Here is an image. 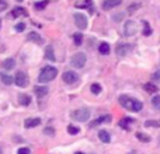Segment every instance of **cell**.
I'll use <instances>...</instances> for the list:
<instances>
[{"label": "cell", "mask_w": 160, "mask_h": 154, "mask_svg": "<svg viewBox=\"0 0 160 154\" xmlns=\"http://www.w3.org/2000/svg\"><path fill=\"white\" fill-rule=\"evenodd\" d=\"M98 139L102 142V143H110L111 142V136L107 130H100L98 132Z\"/></svg>", "instance_id": "17"}, {"label": "cell", "mask_w": 160, "mask_h": 154, "mask_svg": "<svg viewBox=\"0 0 160 154\" xmlns=\"http://www.w3.org/2000/svg\"><path fill=\"white\" fill-rule=\"evenodd\" d=\"M68 132H69V135H78L80 132V129L78 126H75V125H69L68 126Z\"/></svg>", "instance_id": "28"}, {"label": "cell", "mask_w": 160, "mask_h": 154, "mask_svg": "<svg viewBox=\"0 0 160 154\" xmlns=\"http://www.w3.org/2000/svg\"><path fill=\"white\" fill-rule=\"evenodd\" d=\"M78 80H79V76L76 75L75 72H72V70L63 73V81L66 83V84H75Z\"/></svg>", "instance_id": "8"}, {"label": "cell", "mask_w": 160, "mask_h": 154, "mask_svg": "<svg viewBox=\"0 0 160 154\" xmlns=\"http://www.w3.org/2000/svg\"><path fill=\"white\" fill-rule=\"evenodd\" d=\"M152 34V28H150L149 22L148 21H143V35L145 36H149Z\"/></svg>", "instance_id": "25"}, {"label": "cell", "mask_w": 160, "mask_h": 154, "mask_svg": "<svg viewBox=\"0 0 160 154\" xmlns=\"http://www.w3.org/2000/svg\"><path fill=\"white\" fill-rule=\"evenodd\" d=\"M18 102L21 105H24V107L30 105V102H31L30 95H27V94H18Z\"/></svg>", "instance_id": "19"}, {"label": "cell", "mask_w": 160, "mask_h": 154, "mask_svg": "<svg viewBox=\"0 0 160 154\" xmlns=\"http://www.w3.org/2000/svg\"><path fill=\"white\" fill-rule=\"evenodd\" d=\"M58 76V69L53 66H45L44 69L41 70L38 76V81L39 83H49L52 81L55 77Z\"/></svg>", "instance_id": "2"}, {"label": "cell", "mask_w": 160, "mask_h": 154, "mask_svg": "<svg viewBox=\"0 0 160 154\" xmlns=\"http://www.w3.org/2000/svg\"><path fill=\"white\" fill-rule=\"evenodd\" d=\"M16 31H18V32H22V31L25 30V24L24 22H18V24H16Z\"/></svg>", "instance_id": "34"}, {"label": "cell", "mask_w": 160, "mask_h": 154, "mask_svg": "<svg viewBox=\"0 0 160 154\" xmlns=\"http://www.w3.org/2000/svg\"><path fill=\"white\" fill-rule=\"evenodd\" d=\"M135 135H136V139H138V140H141L142 143H149V142H150V136L145 135V133H142V132H136Z\"/></svg>", "instance_id": "23"}, {"label": "cell", "mask_w": 160, "mask_h": 154, "mask_svg": "<svg viewBox=\"0 0 160 154\" xmlns=\"http://www.w3.org/2000/svg\"><path fill=\"white\" fill-rule=\"evenodd\" d=\"M90 90H91V93L93 94H100L101 93V85L98 84V83H94V84H91V87H90Z\"/></svg>", "instance_id": "26"}, {"label": "cell", "mask_w": 160, "mask_h": 154, "mask_svg": "<svg viewBox=\"0 0 160 154\" xmlns=\"http://www.w3.org/2000/svg\"><path fill=\"white\" fill-rule=\"evenodd\" d=\"M73 18H75V24L78 28H80V30H86V28H87V17H86L84 14L75 13Z\"/></svg>", "instance_id": "6"}, {"label": "cell", "mask_w": 160, "mask_h": 154, "mask_svg": "<svg viewBox=\"0 0 160 154\" xmlns=\"http://www.w3.org/2000/svg\"><path fill=\"white\" fill-rule=\"evenodd\" d=\"M41 123V119L39 118H32V119H27L24 123V126L27 128V129H30V128H35L38 126V125Z\"/></svg>", "instance_id": "16"}, {"label": "cell", "mask_w": 160, "mask_h": 154, "mask_svg": "<svg viewBox=\"0 0 160 154\" xmlns=\"http://www.w3.org/2000/svg\"><path fill=\"white\" fill-rule=\"evenodd\" d=\"M136 30H138V27H136V22L135 21H127V22H125L124 32H125V35H127V36L135 35Z\"/></svg>", "instance_id": "7"}, {"label": "cell", "mask_w": 160, "mask_h": 154, "mask_svg": "<svg viewBox=\"0 0 160 154\" xmlns=\"http://www.w3.org/2000/svg\"><path fill=\"white\" fill-rule=\"evenodd\" d=\"M119 104L124 108H127L128 111H133V112H139V111L143 108V104H142L141 101L132 98V97H128V95L119 97Z\"/></svg>", "instance_id": "1"}, {"label": "cell", "mask_w": 160, "mask_h": 154, "mask_svg": "<svg viewBox=\"0 0 160 154\" xmlns=\"http://www.w3.org/2000/svg\"><path fill=\"white\" fill-rule=\"evenodd\" d=\"M75 154H84V153H82V152H78V153H75Z\"/></svg>", "instance_id": "39"}, {"label": "cell", "mask_w": 160, "mask_h": 154, "mask_svg": "<svg viewBox=\"0 0 160 154\" xmlns=\"http://www.w3.org/2000/svg\"><path fill=\"white\" fill-rule=\"evenodd\" d=\"M6 8H7V2L6 0H0V11L6 10Z\"/></svg>", "instance_id": "35"}, {"label": "cell", "mask_w": 160, "mask_h": 154, "mask_svg": "<svg viewBox=\"0 0 160 154\" xmlns=\"http://www.w3.org/2000/svg\"><path fill=\"white\" fill-rule=\"evenodd\" d=\"M76 7H91V0H84L83 3H76Z\"/></svg>", "instance_id": "32"}, {"label": "cell", "mask_w": 160, "mask_h": 154, "mask_svg": "<svg viewBox=\"0 0 160 154\" xmlns=\"http://www.w3.org/2000/svg\"><path fill=\"white\" fill-rule=\"evenodd\" d=\"M45 133H47V135H53V133H55V129H52V128H47V129H45Z\"/></svg>", "instance_id": "37"}, {"label": "cell", "mask_w": 160, "mask_h": 154, "mask_svg": "<svg viewBox=\"0 0 160 154\" xmlns=\"http://www.w3.org/2000/svg\"><path fill=\"white\" fill-rule=\"evenodd\" d=\"M143 88H145V90H146V91H148V93H150V94L156 93V91H158V90H159V88H158V87H156V85H155V84H152V83H146V84H145V85H143Z\"/></svg>", "instance_id": "24"}, {"label": "cell", "mask_w": 160, "mask_h": 154, "mask_svg": "<svg viewBox=\"0 0 160 154\" xmlns=\"http://www.w3.org/2000/svg\"><path fill=\"white\" fill-rule=\"evenodd\" d=\"M0 28H2V20H0Z\"/></svg>", "instance_id": "40"}, {"label": "cell", "mask_w": 160, "mask_h": 154, "mask_svg": "<svg viewBox=\"0 0 160 154\" xmlns=\"http://www.w3.org/2000/svg\"><path fill=\"white\" fill-rule=\"evenodd\" d=\"M47 6H48V2L45 0V2H38V3H35V4H34V7H35V10L39 11V10H44Z\"/></svg>", "instance_id": "29"}, {"label": "cell", "mask_w": 160, "mask_h": 154, "mask_svg": "<svg viewBox=\"0 0 160 154\" xmlns=\"http://www.w3.org/2000/svg\"><path fill=\"white\" fill-rule=\"evenodd\" d=\"M14 83H16L18 87L24 88L28 85V76L25 72H17L16 73V77H14Z\"/></svg>", "instance_id": "5"}, {"label": "cell", "mask_w": 160, "mask_h": 154, "mask_svg": "<svg viewBox=\"0 0 160 154\" xmlns=\"http://www.w3.org/2000/svg\"><path fill=\"white\" fill-rule=\"evenodd\" d=\"M45 58L48 60H55V52H53V46L52 45H48L45 48Z\"/></svg>", "instance_id": "18"}, {"label": "cell", "mask_w": 160, "mask_h": 154, "mask_svg": "<svg viewBox=\"0 0 160 154\" xmlns=\"http://www.w3.org/2000/svg\"><path fill=\"white\" fill-rule=\"evenodd\" d=\"M152 105L156 108V109L160 111V95H155L152 98Z\"/></svg>", "instance_id": "30"}, {"label": "cell", "mask_w": 160, "mask_h": 154, "mask_svg": "<svg viewBox=\"0 0 160 154\" xmlns=\"http://www.w3.org/2000/svg\"><path fill=\"white\" fill-rule=\"evenodd\" d=\"M17 154H30V150H28L27 147H22V149H18Z\"/></svg>", "instance_id": "36"}, {"label": "cell", "mask_w": 160, "mask_h": 154, "mask_svg": "<svg viewBox=\"0 0 160 154\" xmlns=\"http://www.w3.org/2000/svg\"><path fill=\"white\" fill-rule=\"evenodd\" d=\"M70 116H72L73 119H76V121H79V122H86V121H88V118H90V111L86 109V108L76 109L70 113Z\"/></svg>", "instance_id": "3"}, {"label": "cell", "mask_w": 160, "mask_h": 154, "mask_svg": "<svg viewBox=\"0 0 160 154\" xmlns=\"http://www.w3.org/2000/svg\"><path fill=\"white\" fill-rule=\"evenodd\" d=\"M11 16H13V17H20V16L27 17L28 16V11L25 10L24 7H14V10L11 11Z\"/></svg>", "instance_id": "15"}, {"label": "cell", "mask_w": 160, "mask_h": 154, "mask_svg": "<svg viewBox=\"0 0 160 154\" xmlns=\"http://www.w3.org/2000/svg\"><path fill=\"white\" fill-rule=\"evenodd\" d=\"M73 41H75V45H76V46H80V45L83 44V36H82V34H76V35L73 36Z\"/></svg>", "instance_id": "31"}, {"label": "cell", "mask_w": 160, "mask_h": 154, "mask_svg": "<svg viewBox=\"0 0 160 154\" xmlns=\"http://www.w3.org/2000/svg\"><path fill=\"white\" fill-rule=\"evenodd\" d=\"M0 80H2L6 85H10L14 83V77H11L10 75H6V73H2V75H0Z\"/></svg>", "instance_id": "20"}, {"label": "cell", "mask_w": 160, "mask_h": 154, "mask_svg": "<svg viewBox=\"0 0 160 154\" xmlns=\"http://www.w3.org/2000/svg\"><path fill=\"white\" fill-rule=\"evenodd\" d=\"M108 122H111V115H104V116H101V118H97L96 121H93L90 123V126L94 128L100 123H108Z\"/></svg>", "instance_id": "12"}, {"label": "cell", "mask_w": 160, "mask_h": 154, "mask_svg": "<svg viewBox=\"0 0 160 154\" xmlns=\"http://www.w3.org/2000/svg\"><path fill=\"white\" fill-rule=\"evenodd\" d=\"M145 126L148 128H160V121H146Z\"/></svg>", "instance_id": "27"}, {"label": "cell", "mask_w": 160, "mask_h": 154, "mask_svg": "<svg viewBox=\"0 0 160 154\" xmlns=\"http://www.w3.org/2000/svg\"><path fill=\"white\" fill-rule=\"evenodd\" d=\"M153 80H160V72H158V73H155V75H153Z\"/></svg>", "instance_id": "38"}, {"label": "cell", "mask_w": 160, "mask_h": 154, "mask_svg": "<svg viewBox=\"0 0 160 154\" xmlns=\"http://www.w3.org/2000/svg\"><path fill=\"white\" fill-rule=\"evenodd\" d=\"M129 49H131V45L118 44L117 45V48H115V52H117V55H119V56H125L128 52H129Z\"/></svg>", "instance_id": "9"}, {"label": "cell", "mask_w": 160, "mask_h": 154, "mask_svg": "<svg viewBox=\"0 0 160 154\" xmlns=\"http://www.w3.org/2000/svg\"><path fill=\"white\" fill-rule=\"evenodd\" d=\"M27 38H28V41L34 42V44H38V45L44 42V41H42V38L39 36V34H38V32H30V34L27 35Z\"/></svg>", "instance_id": "14"}, {"label": "cell", "mask_w": 160, "mask_h": 154, "mask_svg": "<svg viewBox=\"0 0 160 154\" xmlns=\"http://www.w3.org/2000/svg\"><path fill=\"white\" fill-rule=\"evenodd\" d=\"M73 67H78V69H82L86 65V55L83 52H78L76 55H73L72 60H70Z\"/></svg>", "instance_id": "4"}, {"label": "cell", "mask_w": 160, "mask_h": 154, "mask_svg": "<svg viewBox=\"0 0 160 154\" xmlns=\"http://www.w3.org/2000/svg\"><path fill=\"white\" fill-rule=\"evenodd\" d=\"M34 91H35L38 98H42L48 94V87L47 85H37V87H34Z\"/></svg>", "instance_id": "13"}, {"label": "cell", "mask_w": 160, "mask_h": 154, "mask_svg": "<svg viewBox=\"0 0 160 154\" xmlns=\"http://www.w3.org/2000/svg\"><path fill=\"white\" fill-rule=\"evenodd\" d=\"M2 67L4 70H13L16 67V60L13 58H8V59H4L2 62Z\"/></svg>", "instance_id": "11"}, {"label": "cell", "mask_w": 160, "mask_h": 154, "mask_svg": "<svg viewBox=\"0 0 160 154\" xmlns=\"http://www.w3.org/2000/svg\"><path fill=\"white\" fill-rule=\"evenodd\" d=\"M98 51L101 55H108V53H110V45H108L107 42H101L98 46Z\"/></svg>", "instance_id": "22"}, {"label": "cell", "mask_w": 160, "mask_h": 154, "mask_svg": "<svg viewBox=\"0 0 160 154\" xmlns=\"http://www.w3.org/2000/svg\"><path fill=\"white\" fill-rule=\"evenodd\" d=\"M121 4V0H105L104 3H102V8L104 10H112L114 7H117V6Z\"/></svg>", "instance_id": "10"}, {"label": "cell", "mask_w": 160, "mask_h": 154, "mask_svg": "<svg viewBox=\"0 0 160 154\" xmlns=\"http://www.w3.org/2000/svg\"><path fill=\"white\" fill-rule=\"evenodd\" d=\"M139 7H141V4H139V3H136V4H131L129 7H128V13L132 14L133 11H136V8H139Z\"/></svg>", "instance_id": "33"}, {"label": "cell", "mask_w": 160, "mask_h": 154, "mask_svg": "<svg viewBox=\"0 0 160 154\" xmlns=\"http://www.w3.org/2000/svg\"><path fill=\"white\" fill-rule=\"evenodd\" d=\"M133 119H131V118H124V119H121V121H119V126L121 128H124V129H129V125L131 123H133Z\"/></svg>", "instance_id": "21"}, {"label": "cell", "mask_w": 160, "mask_h": 154, "mask_svg": "<svg viewBox=\"0 0 160 154\" xmlns=\"http://www.w3.org/2000/svg\"><path fill=\"white\" fill-rule=\"evenodd\" d=\"M18 2H21V0H18Z\"/></svg>", "instance_id": "41"}]
</instances>
